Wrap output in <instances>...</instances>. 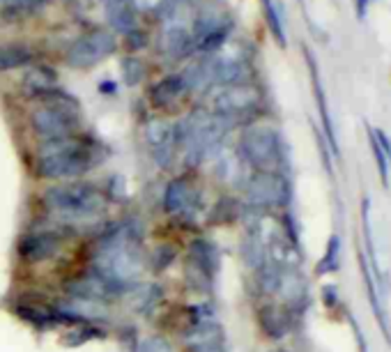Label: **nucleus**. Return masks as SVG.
<instances>
[{"label": "nucleus", "mask_w": 391, "mask_h": 352, "mask_svg": "<svg viewBox=\"0 0 391 352\" xmlns=\"http://www.w3.org/2000/svg\"><path fill=\"white\" fill-rule=\"evenodd\" d=\"M143 231L136 221H120L95 240L90 265L122 292L136 288L145 272Z\"/></svg>", "instance_id": "f257e3e1"}, {"label": "nucleus", "mask_w": 391, "mask_h": 352, "mask_svg": "<svg viewBox=\"0 0 391 352\" xmlns=\"http://www.w3.org/2000/svg\"><path fill=\"white\" fill-rule=\"evenodd\" d=\"M48 224L67 231L69 235L78 233V224L97 221L106 212V198L88 182H60L48 187L42 196Z\"/></svg>", "instance_id": "f03ea898"}, {"label": "nucleus", "mask_w": 391, "mask_h": 352, "mask_svg": "<svg viewBox=\"0 0 391 352\" xmlns=\"http://www.w3.org/2000/svg\"><path fill=\"white\" fill-rule=\"evenodd\" d=\"M233 127L235 122L217 113L196 109L175 125L177 154L184 159L186 166H198L212 154L224 150V141Z\"/></svg>", "instance_id": "7ed1b4c3"}, {"label": "nucleus", "mask_w": 391, "mask_h": 352, "mask_svg": "<svg viewBox=\"0 0 391 352\" xmlns=\"http://www.w3.org/2000/svg\"><path fill=\"white\" fill-rule=\"evenodd\" d=\"M97 163L100 161L90 143H83L76 136H67L39 143L35 173L44 180H76Z\"/></svg>", "instance_id": "20e7f679"}, {"label": "nucleus", "mask_w": 391, "mask_h": 352, "mask_svg": "<svg viewBox=\"0 0 391 352\" xmlns=\"http://www.w3.org/2000/svg\"><path fill=\"white\" fill-rule=\"evenodd\" d=\"M238 154L254 170H272L281 173L283 168V141L272 125H249L240 136Z\"/></svg>", "instance_id": "39448f33"}, {"label": "nucleus", "mask_w": 391, "mask_h": 352, "mask_svg": "<svg viewBox=\"0 0 391 352\" xmlns=\"http://www.w3.org/2000/svg\"><path fill=\"white\" fill-rule=\"evenodd\" d=\"M81 127L78 106L69 104H42L30 113V129L42 141L76 136Z\"/></svg>", "instance_id": "423d86ee"}, {"label": "nucleus", "mask_w": 391, "mask_h": 352, "mask_svg": "<svg viewBox=\"0 0 391 352\" xmlns=\"http://www.w3.org/2000/svg\"><path fill=\"white\" fill-rule=\"evenodd\" d=\"M244 196L254 210H276L288 205L290 184L281 173L272 170H256L244 182Z\"/></svg>", "instance_id": "0eeeda50"}, {"label": "nucleus", "mask_w": 391, "mask_h": 352, "mask_svg": "<svg viewBox=\"0 0 391 352\" xmlns=\"http://www.w3.org/2000/svg\"><path fill=\"white\" fill-rule=\"evenodd\" d=\"M116 48H118L116 32L92 30V32H85V35L76 37L74 42L69 44L64 60L74 69H90L95 65L104 62L109 55H113Z\"/></svg>", "instance_id": "6e6552de"}, {"label": "nucleus", "mask_w": 391, "mask_h": 352, "mask_svg": "<svg viewBox=\"0 0 391 352\" xmlns=\"http://www.w3.org/2000/svg\"><path fill=\"white\" fill-rule=\"evenodd\" d=\"M260 102H263V95L254 86L249 83L224 86L219 88V93L212 100V113H217V116H221L231 122H240L242 118L258 111Z\"/></svg>", "instance_id": "1a4fd4ad"}, {"label": "nucleus", "mask_w": 391, "mask_h": 352, "mask_svg": "<svg viewBox=\"0 0 391 352\" xmlns=\"http://www.w3.org/2000/svg\"><path fill=\"white\" fill-rule=\"evenodd\" d=\"M64 237H69V235L51 226L39 228V231H30L19 240L16 253H19V258L28 265L46 263V260H51L60 253Z\"/></svg>", "instance_id": "9d476101"}, {"label": "nucleus", "mask_w": 391, "mask_h": 352, "mask_svg": "<svg viewBox=\"0 0 391 352\" xmlns=\"http://www.w3.org/2000/svg\"><path fill=\"white\" fill-rule=\"evenodd\" d=\"M69 297L74 299H88V302H97V304H109V302L122 297V292L116 283H111L106 276H102L95 269H85L83 274L74 276L67 285H64Z\"/></svg>", "instance_id": "9b49d317"}, {"label": "nucleus", "mask_w": 391, "mask_h": 352, "mask_svg": "<svg viewBox=\"0 0 391 352\" xmlns=\"http://www.w3.org/2000/svg\"><path fill=\"white\" fill-rule=\"evenodd\" d=\"M200 208V191L189 177L170 180L164 189V212L170 217L191 219Z\"/></svg>", "instance_id": "f8f14e48"}, {"label": "nucleus", "mask_w": 391, "mask_h": 352, "mask_svg": "<svg viewBox=\"0 0 391 352\" xmlns=\"http://www.w3.org/2000/svg\"><path fill=\"white\" fill-rule=\"evenodd\" d=\"M145 141H148L152 159L157 161L159 168H170L177 157L175 143V125L166 120H150L145 125Z\"/></svg>", "instance_id": "ddd939ff"}, {"label": "nucleus", "mask_w": 391, "mask_h": 352, "mask_svg": "<svg viewBox=\"0 0 391 352\" xmlns=\"http://www.w3.org/2000/svg\"><path fill=\"white\" fill-rule=\"evenodd\" d=\"M189 265L203 281L212 279L219 272V249L205 237H198L189 244Z\"/></svg>", "instance_id": "4468645a"}, {"label": "nucleus", "mask_w": 391, "mask_h": 352, "mask_svg": "<svg viewBox=\"0 0 391 352\" xmlns=\"http://www.w3.org/2000/svg\"><path fill=\"white\" fill-rule=\"evenodd\" d=\"M276 297L283 302V306L288 311L301 309L306 302V281L301 279V274L297 272L295 267L281 269L279 276V285H276Z\"/></svg>", "instance_id": "2eb2a0df"}, {"label": "nucleus", "mask_w": 391, "mask_h": 352, "mask_svg": "<svg viewBox=\"0 0 391 352\" xmlns=\"http://www.w3.org/2000/svg\"><path fill=\"white\" fill-rule=\"evenodd\" d=\"M186 93H189V90H186L184 74H168V76L157 81V83L150 88L148 97L154 109H168V106H173Z\"/></svg>", "instance_id": "dca6fc26"}, {"label": "nucleus", "mask_w": 391, "mask_h": 352, "mask_svg": "<svg viewBox=\"0 0 391 352\" xmlns=\"http://www.w3.org/2000/svg\"><path fill=\"white\" fill-rule=\"evenodd\" d=\"M258 323L270 339H283L290 332V311L286 306H263L258 311Z\"/></svg>", "instance_id": "f3484780"}, {"label": "nucleus", "mask_w": 391, "mask_h": 352, "mask_svg": "<svg viewBox=\"0 0 391 352\" xmlns=\"http://www.w3.org/2000/svg\"><path fill=\"white\" fill-rule=\"evenodd\" d=\"M242 258L244 263H247L249 269H258L267 263V249H265V240H263V233H260V226H251L247 235H244L242 240Z\"/></svg>", "instance_id": "a211bd4d"}, {"label": "nucleus", "mask_w": 391, "mask_h": 352, "mask_svg": "<svg viewBox=\"0 0 391 352\" xmlns=\"http://www.w3.org/2000/svg\"><path fill=\"white\" fill-rule=\"evenodd\" d=\"M32 60V51L26 44H3L0 46V72H12L26 67Z\"/></svg>", "instance_id": "6ab92c4d"}, {"label": "nucleus", "mask_w": 391, "mask_h": 352, "mask_svg": "<svg viewBox=\"0 0 391 352\" xmlns=\"http://www.w3.org/2000/svg\"><path fill=\"white\" fill-rule=\"evenodd\" d=\"M26 88L32 97H37L46 93V90L55 88V76L48 72V67H35V69H30V74L26 76Z\"/></svg>", "instance_id": "aec40b11"}, {"label": "nucleus", "mask_w": 391, "mask_h": 352, "mask_svg": "<svg viewBox=\"0 0 391 352\" xmlns=\"http://www.w3.org/2000/svg\"><path fill=\"white\" fill-rule=\"evenodd\" d=\"M175 253H177V249L173 247V244H159V247L148 256V265L154 269V272H164L166 267L173 265Z\"/></svg>", "instance_id": "412c9836"}, {"label": "nucleus", "mask_w": 391, "mask_h": 352, "mask_svg": "<svg viewBox=\"0 0 391 352\" xmlns=\"http://www.w3.org/2000/svg\"><path fill=\"white\" fill-rule=\"evenodd\" d=\"M122 76H125V83L129 88L138 86L145 79V62L141 58H134V55H129V58L122 60Z\"/></svg>", "instance_id": "4be33fe9"}, {"label": "nucleus", "mask_w": 391, "mask_h": 352, "mask_svg": "<svg viewBox=\"0 0 391 352\" xmlns=\"http://www.w3.org/2000/svg\"><path fill=\"white\" fill-rule=\"evenodd\" d=\"M263 7H265V19L270 23V30L274 39L279 42L281 46H286V35H283V23H281V16L276 12L274 7V0H263Z\"/></svg>", "instance_id": "5701e85b"}, {"label": "nucleus", "mask_w": 391, "mask_h": 352, "mask_svg": "<svg viewBox=\"0 0 391 352\" xmlns=\"http://www.w3.org/2000/svg\"><path fill=\"white\" fill-rule=\"evenodd\" d=\"M338 251H341V242L338 237L334 235L329 244H327V253H324L322 263L317 265V274H329V272H336L338 267Z\"/></svg>", "instance_id": "b1692460"}, {"label": "nucleus", "mask_w": 391, "mask_h": 352, "mask_svg": "<svg viewBox=\"0 0 391 352\" xmlns=\"http://www.w3.org/2000/svg\"><path fill=\"white\" fill-rule=\"evenodd\" d=\"M138 352H175V348H173V343H170L166 337H159V334H154V337H148V339L141 343Z\"/></svg>", "instance_id": "393cba45"}, {"label": "nucleus", "mask_w": 391, "mask_h": 352, "mask_svg": "<svg viewBox=\"0 0 391 352\" xmlns=\"http://www.w3.org/2000/svg\"><path fill=\"white\" fill-rule=\"evenodd\" d=\"M371 147H373V154H376V161H378V170H380V175H382V182L389 184V161H387V154L382 152V147L378 143V138L373 136V132H371Z\"/></svg>", "instance_id": "a878e982"}, {"label": "nucleus", "mask_w": 391, "mask_h": 352, "mask_svg": "<svg viewBox=\"0 0 391 352\" xmlns=\"http://www.w3.org/2000/svg\"><path fill=\"white\" fill-rule=\"evenodd\" d=\"M191 352H226L224 341H210V343H196V346H189Z\"/></svg>", "instance_id": "bb28decb"}, {"label": "nucleus", "mask_w": 391, "mask_h": 352, "mask_svg": "<svg viewBox=\"0 0 391 352\" xmlns=\"http://www.w3.org/2000/svg\"><path fill=\"white\" fill-rule=\"evenodd\" d=\"M100 93H104V95H116L118 93V83H116V81H102V83H100Z\"/></svg>", "instance_id": "cd10ccee"}, {"label": "nucleus", "mask_w": 391, "mask_h": 352, "mask_svg": "<svg viewBox=\"0 0 391 352\" xmlns=\"http://www.w3.org/2000/svg\"><path fill=\"white\" fill-rule=\"evenodd\" d=\"M366 5H369V0H357V16H362L366 14Z\"/></svg>", "instance_id": "c85d7f7f"}, {"label": "nucleus", "mask_w": 391, "mask_h": 352, "mask_svg": "<svg viewBox=\"0 0 391 352\" xmlns=\"http://www.w3.org/2000/svg\"><path fill=\"white\" fill-rule=\"evenodd\" d=\"M267 352H288V350H283V348H272V350H267Z\"/></svg>", "instance_id": "c756f323"}]
</instances>
